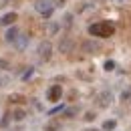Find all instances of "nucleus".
I'll list each match as a JSON object with an SVG mask.
<instances>
[{
  "label": "nucleus",
  "instance_id": "nucleus-2",
  "mask_svg": "<svg viewBox=\"0 0 131 131\" xmlns=\"http://www.w3.org/2000/svg\"><path fill=\"white\" fill-rule=\"evenodd\" d=\"M36 54H38V59L40 61H49L50 57H52V45H50L49 40H45V42H40L38 45V49H36Z\"/></svg>",
  "mask_w": 131,
  "mask_h": 131
},
{
  "label": "nucleus",
  "instance_id": "nucleus-14",
  "mask_svg": "<svg viewBox=\"0 0 131 131\" xmlns=\"http://www.w3.org/2000/svg\"><path fill=\"white\" fill-rule=\"evenodd\" d=\"M113 67H115L113 61H107V63H105V71H113Z\"/></svg>",
  "mask_w": 131,
  "mask_h": 131
},
{
  "label": "nucleus",
  "instance_id": "nucleus-12",
  "mask_svg": "<svg viewBox=\"0 0 131 131\" xmlns=\"http://www.w3.org/2000/svg\"><path fill=\"white\" fill-rule=\"evenodd\" d=\"M83 50H85V52H91V50H99V45H95V42H85V45H83Z\"/></svg>",
  "mask_w": 131,
  "mask_h": 131
},
{
  "label": "nucleus",
  "instance_id": "nucleus-8",
  "mask_svg": "<svg viewBox=\"0 0 131 131\" xmlns=\"http://www.w3.org/2000/svg\"><path fill=\"white\" fill-rule=\"evenodd\" d=\"M14 45H16L18 50H22L26 45H28V36H26V34H18V38L14 40Z\"/></svg>",
  "mask_w": 131,
  "mask_h": 131
},
{
  "label": "nucleus",
  "instance_id": "nucleus-5",
  "mask_svg": "<svg viewBox=\"0 0 131 131\" xmlns=\"http://www.w3.org/2000/svg\"><path fill=\"white\" fill-rule=\"evenodd\" d=\"M16 18H18L16 12H6V14L0 16V24H2V26H12V24L16 22Z\"/></svg>",
  "mask_w": 131,
  "mask_h": 131
},
{
  "label": "nucleus",
  "instance_id": "nucleus-11",
  "mask_svg": "<svg viewBox=\"0 0 131 131\" xmlns=\"http://www.w3.org/2000/svg\"><path fill=\"white\" fill-rule=\"evenodd\" d=\"M71 47H73V42H71L69 38H65V40L61 42V47H59V49H61V52H69V49H71Z\"/></svg>",
  "mask_w": 131,
  "mask_h": 131
},
{
  "label": "nucleus",
  "instance_id": "nucleus-15",
  "mask_svg": "<svg viewBox=\"0 0 131 131\" xmlns=\"http://www.w3.org/2000/svg\"><path fill=\"white\" fill-rule=\"evenodd\" d=\"M20 95H10V101H14V103H20ZM22 101H24V99H22Z\"/></svg>",
  "mask_w": 131,
  "mask_h": 131
},
{
  "label": "nucleus",
  "instance_id": "nucleus-20",
  "mask_svg": "<svg viewBox=\"0 0 131 131\" xmlns=\"http://www.w3.org/2000/svg\"><path fill=\"white\" fill-rule=\"evenodd\" d=\"M85 131H97V129H85Z\"/></svg>",
  "mask_w": 131,
  "mask_h": 131
},
{
  "label": "nucleus",
  "instance_id": "nucleus-6",
  "mask_svg": "<svg viewBox=\"0 0 131 131\" xmlns=\"http://www.w3.org/2000/svg\"><path fill=\"white\" fill-rule=\"evenodd\" d=\"M18 34H20V32H18V28L12 24V26L6 30V34H4V40H6V42H14V40L18 38Z\"/></svg>",
  "mask_w": 131,
  "mask_h": 131
},
{
  "label": "nucleus",
  "instance_id": "nucleus-4",
  "mask_svg": "<svg viewBox=\"0 0 131 131\" xmlns=\"http://www.w3.org/2000/svg\"><path fill=\"white\" fill-rule=\"evenodd\" d=\"M61 97H63V87H61V85H52L49 91H47V99L52 101V103L61 101Z\"/></svg>",
  "mask_w": 131,
  "mask_h": 131
},
{
  "label": "nucleus",
  "instance_id": "nucleus-3",
  "mask_svg": "<svg viewBox=\"0 0 131 131\" xmlns=\"http://www.w3.org/2000/svg\"><path fill=\"white\" fill-rule=\"evenodd\" d=\"M34 8L45 18H49L50 14H52V2H50V0H36V2H34Z\"/></svg>",
  "mask_w": 131,
  "mask_h": 131
},
{
  "label": "nucleus",
  "instance_id": "nucleus-18",
  "mask_svg": "<svg viewBox=\"0 0 131 131\" xmlns=\"http://www.w3.org/2000/svg\"><path fill=\"white\" fill-rule=\"evenodd\" d=\"M30 75H32V69H28V71H26V73H24V75H22V79H28V77H30Z\"/></svg>",
  "mask_w": 131,
  "mask_h": 131
},
{
  "label": "nucleus",
  "instance_id": "nucleus-9",
  "mask_svg": "<svg viewBox=\"0 0 131 131\" xmlns=\"http://www.w3.org/2000/svg\"><path fill=\"white\" fill-rule=\"evenodd\" d=\"M24 117H26V111H24V109H14V113H12V119H14V121H22Z\"/></svg>",
  "mask_w": 131,
  "mask_h": 131
},
{
  "label": "nucleus",
  "instance_id": "nucleus-10",
  "mask_svg": "<svg viewBox=\"0 0 131 131\" xmlns=\"http://www.w3.org/2000/svg\"><path fill=\"white\" fill-rule=\"evenodd\" d=\"M115 127H117V121H115V119H107V121L103 123V129L105 131H113Z\"/></svg>",
  "mask_w": 131,
  "mask_h": 131
},
{
  "label": "nucleus",
  "instance_id": "nucleus-17",
  "mask_svg": "<svg viewBox=\"0 0 131 131\" xmlns=\"http://www.w3.org/2000/svg\"><path fill=\"white\" fill-rule=\"evenodd\" d=\"M75 113H77V109H67V111H65L67 117H71V115H75Z\"/></svg>",
  "mask_w": 131,
  "mask_h": 131
},
{
  "label": "nucleus",
  "instance_id": "nucleus-1",
  "mask_svg": "<svg viewBox=\"0 0 131 131\" xmlns=\"http://www.w3.org/2000/svg\"><path fill=\"white\" fill-rule=\"evenodd\" d=\"M89 34L91 36H99V38H109L115 34V24L109 20H99L89 26Z\"/></svg>",
  "mask_w": 131,
  "mask_h": 131
},
{
  "label": "nucleus",
  "instance_id": "nucleus-19",
  "mask_svg": "<svg viewBox=\"0 0 131 131\" xmlns=\"http://www.w3.org/2000/svg\"><path fill=\"white\" fill-rule=\"evenodd\" d=\"M4 2H8V0H0V6H4Z\"/></svg>",
  "mask_w": 131,
  "mask_h": 131
},
{
  "label": "nucleus",
  "instance_id": "nucleus-13",
  "mask_svg": "<svg viewBox=\"0 0 131 131\" xmlns=\"http://www.w3.org/2000/svg\"><path fill=\"white\" fill-rule=\"evenodd\" d=\"M57 30H59V24H49V34L57 32Z\"/></svg>",
  "mask_w": 131,
  "mask_h": 131
},
{
  "label": "nucleus",
  "instance_id": "nucleus-16",
  "mask_svg": "<svg viewBox=\"0 0 131 131\" xmlns=\"http://www.w3.org/2000/svg\"><path fill=\"white\" fill-rule=\"evenodd\" d=\"M85 119H87V121H93V119H95V113H91V111H89V113L85 115Z\"/></svg>",
  "mask_w": 131,
  "mask_h": 131
},
{
  "label": "nucleus",
  "instance_id": "nucleus-7",
  "mask_svg": "<svg viewBox=\"0 0 131 131\" xmlns=\"http://www.w3.org/2000/svg\"><path fill=\"white\" fill-rule=\"evenodd\" d=\"M109 103H111V93H109V91H103V93L99 95V105H101V107H107Z\"/></svg>",
  "mask_w": 131,
  "mask_h": 131
}]
</instances>
